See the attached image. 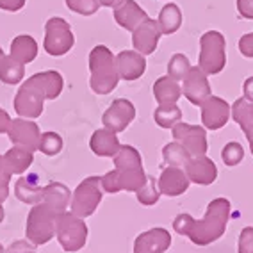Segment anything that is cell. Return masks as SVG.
<instances>
[{
	"instance_id": "5",
	"label": "cell",
	"mask_w": 253,
	"mask_h": 253,
	"mask_svg": "<svg viewBox=\"0 0 253 253\" xmlns=\"http://www.w3.org/2000/svg\"><path fill=\"white\" fill-rule=\"evenodd\" d=\"M57 214L54 209H50L46 204H36L32 205L31 212L27 216V225H25V234L27 239L34 246L48 243L55 235V225H57Z\"/></svg>"
},
{
	"instance_id": "38",
	"label": "cell",
	"mask_w": 253,
	"mask_h": 253,
	"mask_svg": "<svg viewBox=\"0 0 253 253\" xmlns=\"http://www.w3.org/2000/svg\"><path fill=\"white\" fill-rule=\"evenodd\" d=\"M9 182H11V173L7 171V168H0V204H4L7 196H9Z\"/></svg>"
},
{
	"instance_id": "49",
	"label": "cell",
	"mask_w": 253,
	"mask_h": 253,
	"mask_svg": "<svg viewBox=\"0 0 253 253\" xmlns=\"http://www.w3.org/2000/svg\"><path fill=\"white\" fill-rule=\"evenodd\" d=\"M0 253H5V252H4V248H2V244H0Z\"/></svg>"
},
{
	"instance_id": "8",
	"label": "cell",
	"mask_w": 253,
	"mask_h": 253,
	"mask_svg": "<svg viewBox=\"0 0 253 253\" xmlns=\"http://www.w3.org/2000/svg\"><path fill=\"white\" fill-rule=\"evenodd\" d=\"M104 187H102V176H87L77 189L73 191L72 196V212L79 217H87L95 212L96 207L102 202Z\"/></svg>"
},
{
	"instance_id": "19",
	"label": "cell",
	"mask_w": 253,
	"mask_h": 253,
	"mask_svg": "<svg viewBox=\"0 0 253 253\" xmlns=\"http://www.w3.org/2000/svg\"><path fill=\"white\" fill-rule=\"evenodd\" d=\"M146 18H148V14H146V11L137 4L136 0H123L118 7H114V20L125 31L132 32Z\"/></svg>"
},
{
	"instance_id": "11",
	"label": "cell",
	"mask_w": 253,
	"mask_h": 253,
	"mask_svg": "<svg viewBox=\"0 0 253 253\" xmlns=\"http://www.w3.org/2000/svg\"><path fill=\"white\" fill-rule=\"evenodd\" d=\"M182 95L193 105H202L211 96V84L207 73L200 66H191L189 73L182 81Z\"/></svg>"
},
{
	"instance_id": "26",
	"label": "cell",
	"mask_w": 253,
	"mask_h": 253,
	"mask_svg": "<svg viewBox=\"0 0 253 253\" xmlns=\"http://www.w3.org/2000/svg\"><path fill=\"white\" fill-rule=\"evenodd\" d=\"M11 57L20 61L22 64L32 63L38 55V41L29 34H20L11 41Z\"/></svg>"
},
{
	"instance_id": "45",
	"label": "cell",
	"mask_w": 253,
	"mask_h": 253,
	"mask_svg": "<svg viewBox=\"0 0 253 253\" xmlns=\"http://www.w3.org/2000/svg\"><path fill=\"white\" fill-rule=\"evenodd\" d=\"M100 2V5H104V7H118V5L122 4L123 0H98Z\"/></svg>"
},
{
	"instance_id": "22",
	"label": "cell",
	"mask_w": 253,
	"mask_h": 253,
	"mask_svg": "<svg viewBox=\"0 0 253 253\" xmlns=\"http://www.w3.org/2000/svg\"><path fill=\"white\" fill-rule=\"evenodd\" d=\"M14 195L20 202L27 205H36L41 202L43 187L40 185V176L36 173H31L27 176H22L14 184Z\"/></svg>"
},
{
	"instance_id": "16",
	"label": "cell",
	"mask_w": 253,
	"mask_h": 253,
	"mask_svg": "<svg viewBox=\"0 0 253 253\" xmlns=\"http://www.w3.org/2000/svg\"><path fill=\"white\" fill-rule=\"evenodd\" d=\"M189 176L182 168L176 166H168L166 169H163L161 176H159L157 185L161 195L166 196H180L185 191L189 189Z\"/></svg>"
},
{
	"instance_id": "36",
	"label": "cell",
	"mask_w": 253,
	"mask_h": 253,
	"mask_svg": "<svg viewBox=\"0 0 253 253\" xmlns=\"http://www.w3.org/2000/svg\"><path fill=\"white\" fill-rule=\"evenodd\" d=\"M243 157H244V148L239 143H235V141L226 143L221 152V159L226 166H237L243 161Z\"/></svg>"
},
{
	"instance_id": "13",
	"label": "cell",
	"mask_w": 253,
	"mask_h": 253,
	"mask_svg": "<svg viewBox=\"0 0 253 253\" xmlns=\"http://www.w3.org/2000/svg\"><path fill=\"white\" fill-rule=\"evenodd\" d=\"M200 109H202V123L209 130L223 128L232 116V107L219 96L211 95L204 104L200 105Z\"/></svg>"
},
{
	"instance_id": "3",
	"label": "cell",
	"mask_w": 253,
	"mask_h": 253,
	"mask_svg": "<svg viewBox=\"0 0 253 253\" xmlns=\"http://www.w3.org/2000/svg\"><path fill=\"white\" fill-rule=\"evenodd\" d=\"M89 86L96 95H109L120 82L116 55L105 45H96L89 52Z\"/></svg>"
},
{
	"instance_id": "46",
	"label": "cell",
	"mask_w": 253,
	"mask_h": 253,
	"mask_svg": "<svg viewBox=\"0 0 253 253\" xmlns=\"http://www.w3.org/2000/svg\"><path fill=\"white\" fill-rule=\"evenodd\" d=\"M4 221V207H2V204H0V223Z\"/></svg>"
},
{
	"instance_id": "44",
	"label": "cell",
	"mask_w": 253,
	"mask_h": 253,
	"mask_svg": "<svg viewBox=\"0 0 253 253\" xmlns=\"http://www.w3.org/2000/svg\"><path fill=\"white\" fill-rule=\"evenodd\" d=\"M244 98H248L250 102H253V77H248L243 84Z\"/></svg>"
},
{
	"instance_id": "1",
	"label": "cell",
	"mask_w": 253,
	"mask_h": 253,
	"mask_svg": "<svg viewBox=\"0 0 253 253\" xmlns=\"http://www.w3.org/2000/svg\"><path fill=\"white\" fill-rule=\"evenodd\" d=\"M64 87L63 75L55 70L34 73L23 82L14 96V111L20 118L36 120L43 114L45 100H55Z\"/></svg>"
},
{
	"instance_id": "25",
	"label": "cell",
	"mask_w": 253,
	"mask_h": 253,
	"mask_svg": "<svg viewBox=\"0 0 253 253\" xmlns=\"http://www.w3.org/2000/svg\"><path fill=\"white\" fill-rule=\"evenodd\" d=\"M154 96L159 105L176 104L182 96V86H178V81H175L169 75L159 77L154 84Z\"/></svg>"
},
{
	"instance_id": "4",
	"label": "cell",
	"mask_w": 253,
	"mask_h": 253,
	"mask_svg": "<svg viewBox=\"0 0 253 253\" xmlns=\"http://www.w3.org/2000/svg\"><path fill=\"white\" fill-rule=\"evenodd\" d=\"M226 64V40L219 31H207L200 38L198 66L207 75L221 73Z\"/></svg>"
},
{
	"instance_id": "31",
	"label": "cell",
	"mask_w": 253,
	"mask_h": 253,
	"mask_svg": "<svg viewBox=\"0 0 253 253\" xmlns=\"http://www.w3.org/2000/svg\"><path fill=\"white\" fill-rule=\"evenodd\" d=\"M163 159L168 166H176V168H185V164L191 161V154L180 143H168L163 148Z\"/></svg>"
},
{
	"instance_id": "9",
	"label": "cell",
	"mask_w": 253,
	"mask_h": 253,
	"mask_svg": "<svg viewBox=\"0 0 253 253\" xmlns=\"http://www.w3.org/2000/svg\"><path fill=\"white\" fill-rule=\"evenodd\" d=\"M171 134L176 143H180L189 152L191 157H200L207 154V132L204 126L178 122L171 126Z\"/></svg>"
},
{
	"instance_id": "30",
	"label": "cell",
	"mask_w": 253,
	"mask_h": 253,
	"mask_svg": "<svg viewBox=\"0 0 253 253\" xmlns=\"http://www.w3.org/2000/svg\"><path fill=\"white\" fill-rule=\"evenodd\" d=\"M154 120L161 128H171L173 125H176L182 120V111L175 104L159 105L154 113Z\"/></svg>"
},
{
	"instance_id": "28",
	"label": "cell",
	"mask_w": 253,
	"mask_h": 253,
	"mask_svg": "<svg viewBox=\"0 0 253 253\" xmlns=\"http://www.w3.org/2000/svg\"><path fill=\"white\" fill-rule=\"evenodd\" d=\"M25 77V64L16 61L11 55H5L0 63V82H4L7 86L20 84Z\"/></svg>"
},
{
	"instance_id": "43",
	"label": "cell",
	"mask_w": 253,
	"mask_h": 253,
	"mask_svg": "<svg viewBox=\"0 0 253 253\" xmlns=\"http://www.w3.org/2000/svg\"><path fill=\"white\" fill-rule=\"evenodd\" d=\"M9 125H11V116L7 114V111H4V109L0 107V134L7 132Z\"/></svg>"
},
{
	"instance_id": "21",
	"label": "cell",
	"mask_w": 253,
	"mask_h": 253,
	"mask_svg": "<svg viewBox=\"0 0 253 253\" xmlns=\"http://www.w3.org/2000/svg\"><path fill=\"white\" fill-rule=\"evenodd\" d=\"M230 107H232V120L243 128L244 136L248 139L250 148H252V154H253V102L241 96V98L235 100Z\"/></svg>"
},
{
	"instance_id": "2",
	"label": "cell",
	"mask_w": 253,
	"mask_h": 253,
	"mask_svg": "<svg viewBox=\"0 0 253 253\" xmlns=\"http://www.w3.org/2000/svg\"><path fill=\"white\" fill-rule=\"evenodd\" d=\"M230 219V202L226 198L212 200L207 207L204 219H193L189 214H178L173 221L176 234L189 237L196 246H209L225 234Z\"/></svg>"
},
{
	"instance_id": "15",
	"label": "cell",
	"mask_w": 253,
	"mask_h": 253,
	"mask_svg": "<svg viewBox=\"0 0 253 253\" xmlns=\"http://www.w3.org/2000/svg\"><path fill=\"white\" fill-rule=\"evenodd\" d=\"M116 63L120 79H123L126 82L137 81L146 72V59L137 50H123V52H120L116 55Z\"/></svg>"
},
{
	"instance_id": "34",
	"label": "cell",
	"mask_w": 253,
	"mask_h": 253,
	"mask_svg": "<svg viewBox=\"0 0 253 253\" xmlns=\"http://www.w3.org/2000/svg\"><path fill=\"white\" fill-rule=\"evenodd\" d=\"M38 150L41 154L48 155V157H54L63 150V137L55 132H45V134H41L40 148Z\"/></svg>"
},
{
	"instance_id": "42",
	"label": "cell",
	"mask_w": 253,
	"mask_h": 253,
	"mask_svg": "<svg viewBox=\"0 0 253 253\" xmlns=\"http://www.w3.org/2000/svg\"><path fill=\"white\" fill-rule=\"evenodd\" d=\"M27 0H0V9L9 11V13H16L25 5Z\"/></svg>"
},
{
	"instance_id": "14",
	"label": "cell",
	"mask_w": 253,
	"mask_h": 253,
	"mask_svg": "<svg viewBox=\"0 0 253 253\" xmlns=\"http://www.w3.org/2000/svg\"><path fill=\"white\" fill-rule=\"evenodd\" d=\"M161 36H163V31L159 27V23L152 18H146L141 25H137L132 31V45L139 54L146 57V55L155 52Z\"/></svg>"
},
{
	"instance_id": "47",
	"label": "cell",
	"mask_w": 253,
	"mask_h": 253,
	"mask_svg": "<svg viewBox=\"0 0 253 253\" xmlns=\"http://www.w3.org/2000/svg\"><path fill=\"white\" fill-rule=\"evenodd\" d=\"M4 57H5V54H4V50L0 48V63H2V59H4Z\"/></svg>"
},
{
	"instance_id": "17",
	"label": "cell",
	"mask_w": 253,
	"mask_h": 253,
	"mask_svg": "<svg viewBox=\"0 0 253 253\" xmlns=\"http://www.w3.org/2000/svg\"><path fill=\"white\" fill-rule=\"evenodd\" d=\"M171 244V234L166 228H152L137 235L134 253H164Z\"/></svg>"
},
{
	"instance_id": "20",
	"label": "cell",
	"mask_w": 253,
	"mask_h": 253,
	"mask_svg": "<svg viewBox=\"0 0 253 253\" xmlns=\"http://www.w3.org/2000/svg\"><path fill=\"white\" fill-rule=\"evenodd\" d=\"M89 148L98 157H114L118 154V150L122 148V145L118 141L116 132L109 130V128H98L91 136Z\"/></svg>"
},
{
	"instance_id": "27",
	"label": "cell",
	"mask_w": 253,
	"mask_h": 253,
	"mask_svg": "<svg viewBox=\"0 0 253 253\" xmlns=\"http://www.w3.org/2000/svg\"><path fill=\"white\" fill-rule=\"evenodd\" d=\"M159 27H161V31H163V34H166V36H171V34H175L178 29H180L182 25V11L180 7L176 4H166L161 9V13H159Z\"/></svg>"
},
{
	"instance_id": "6",
	"label": "cell",
	"mask_w": 253,
	"mask_h": 253,
	"mask_svg": "<svg viewBox=\"0 0 253 253\" xmlns=\"http://www.w3.org/2000/svg\"><path fill=\"white\" fill-rule=\"evenodd\" d=\"M55 235L64 252H79L81 248H84L87 241V226L84 219H81L73 212H63L57 217Z\"/></svg>"
},
{
	"instance_id": "23",
	"label": "cell",
	"mask_w": 253,
	"mask_h": 253,
	"mask_svg": "<svg viewBox=\"0 0 253 253\" xmlns=\"http://www.w3.org/2000/svg\"><path fill=\"white\" fill-rule=\"evenodd\" d=\"M41 204H46L57 214L66 212V207L70 205V189L61 182H50L43 187Z\"/></svg>"
},
{
	"instance_id": "32",
	"label": "cell",
	"mask_w": 253,
	"mask_h": 253,
	"mask_svg": "<svg viewBox=\"0 0 253 253\" xmlns=\"http://www.w3.org/2000/svg\"><path fill=\"white\" fill-rule=\"evenodd\" d=\"M136 195H137V202L141 205L157 204L159 198H161V191H159V185H155L154 176H146V182L136 191Z\"/></svg>"
},
{
	"instance_id": "40",
	"label": "cell",
	"mask_w": 253,
	"mask_h": 253,
	"mask_svg": "<svg viewBox=\"0 0 253 253\" xmlns=\"http://www.w3.org/2000/svg\"><path fill=\"white\" fill-rule=\"evenodd\" d=\"M7 253H36L34 252V244L31 241H16L7 248Z\"/></svg>"
},
{
	"instance_id": "48",
	"label": "cell",
	"mask_w": 253,
	"mask_h": 253,
	"mask_svg": "<svg viewBox=\"0 0 253 253\" xmlns=\"http://www.w3.org/2000/svg\"><path fill=\"white\" fill-rule=\"evenodd\" d=\"M4 166V161H2V155H0V168Z\"/></svg>"
},
{
	"instance_id": "33",
	"label": "cell",
	"mask_w": 253,
	"mask_h": 253,
	"mask_svg": "<svg viewBox=\"0 0 253 253\" xmlns=\"http://www.w3.org/2000/svg\"><path fill=\"white\" fill-rule=\"evenodd\" d=\"M191 70V63L187 55L184 54H175L171 55L169 63H168V75L173 77L175 81H184V77L189 73Z\"/></svg>"
},
{
	"instance_id": "7",
	"label": "cell",
	"mask_w": 253,
	"mask_h": 253,
	"mask_svg": "<svg viewBox=\"0 0 253 253\" xmlns=\"http://www.w3.org/2000/svg\"><path fill=\"white\" fill-rule=\"evenodd\" d=\"M75 45V36L70 27V23L61 16L46 20L45 23V40H43V48L48 55L61 57L66 55Z\"/></svg>"
},
{
	"instance_id": "41",
	"label": "cell",
	"mask_w": 253,
	"mask_h": 253,
	"mask_svg": "<svg viewBox=\"0 0 253 253\" xmlns=\"http://www.w3.org/2000/svg\"><path fill=\"white\" fill-rule=\"evenodd\" d=\"M237 13L241 18L253 20V0H237Z\"/></svg>"
},
{
	"instance_id": "10",
	"label": "cell",
	"mask_w": 253,
	"mask_h": 253,
	"mask_svg": "<svg viewBox=\"0 0 253 253\" xmlns=\"http://www.w3.org/2000/svg\"><path fill=\"white\" fill-rule=\"evenodd\" d=\"M7 136L14 146H22L31 152H36L40 148L41 132L36 122L27 120V118H18L11 120V125L7 128Z\"/></svg>"
},
{
	"instance_id": "29",
	"label": "cell",
	"mask_w": 253,
	"mask_h": 253,
	"mask_svg": "<svg viewBox=\"0 0 253 253\" xmlns=\"http://www.w3.org/2000/svg\"><path fill=\"white\" fill-rule=\"evenodd\" d=\"M114 168L116 169H137L143 168V159L141 154L134 146L123 145L118 150V154L114 155Z\"/></svg>"
},
{
	"instance_id": "18",
	"label": "cell",
	"mask_w": 253,
	"mask_h": 253,
	"mask_svg": "<svg viewBox=\"0 0 253 253\" xmlns=\"http://www.w3.org/2000/svg\"><path fill=\"white\" fill-rule=\"evenodd\" d=\"M185 173L191 182L198 185H211L217 178V168L212 159L200 155V157H191V161L185 164Z\"/></svg>"
},
{
	"instance_id": "12",
	"label": "cell",
	"mask_w": 253,
	"mask_h": 253,
	"mask_svg": "<svg viewBox=\"0 0 253 253\" xmlns=\"http://www.w3.org/2000/svg\"><path fill=\"white\" fill-rule=\"evenodd\" d=\"M136 118V107L130 100L126 98H116L111 104V107L107 109L102 116V123L105 128L113 132H123L126 126L130 125L132 120Z\"/></svg>"
},
{
	"instance_id": "37",
	"label": "cell",
	"mask_w": 253,
	"mask_h": 253,
	"mask_svg": "<svg viewBox=\"0 0 253 253\" xmlns=\"http://www.w3.org/2000/svg\"><path fill=\"white\" fill-rule=\"evenodd\" d=\"M239 253H253V226L243 228L239 235Z\"/></svg>"
},
{
	"instance_id": "24",
	"label": "cell",
	"mask_w": 253,
	"mask_h": 253,
	"mask_svg": "<svg viewBox=\"0 0 253 253\" xmlns=\"http://www.w3.org/2000/svg\"><path fill=\"white\" fill-rule=\"evenodd\" d=\"M34 152L27 148H22V146H14V148L7 150L4 155H2V161H4V166L7 168V171L11 175H23L27 171L31 164L34 163Z\"/></svg>"
},
{
	"instance_id": "39",
	"label": "cell",
	"mask_w": 253,
	"mask_h": 253,
	"mask_svg": "<svg viewBox=\"0 0 253 253\" xmlns=\"http://www.w3.org/2000/svg\"><path fill=\"white\" fill-rule=\"evenodd\" d=\"M239 52L244 55V57L253 59V32L244 34V36L239 40Z\"/></svg>"
},
{
	"instance_id": "35",
	"label": "cell",
	"mask_w": 253,
	"mask_h": 253,
	"mask_svg": "<svg viewBox=\"0 0 253 253\" xmlns=\"http://www.w3.org/2000/svg\"><path fill=\"white\" fill-rule=\"evenodd\" d=\"M64 2L70 11L81 14V16H91L98 11V7H102L98 0H64Z\"/></svg>"
}]
</instances>
